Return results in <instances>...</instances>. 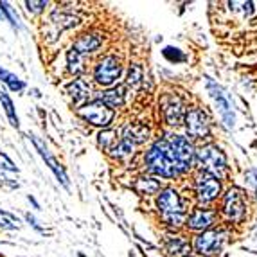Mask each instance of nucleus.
I'll use <instances>...</instances> for the list:
<instances>
[{"label":"nucleus","instance_id":"obj_1","mask_svg":"<svg viewBox=\"0 0 257 257\" xmlns=\"http://www.w3.org/2000/svg\"><path fill=\"white\" fill-rule=\"evenodd\" d=\"M144 164H146L148 171L160 176V178L173 180L176 176H180L178 171H176L175 164H173L171 150H169L167 137L157 139V141L151 144V148L146 151V155H144Z\"/></svg>","mask_w":257,"mask_h":257},{"label":"nucleus","instance_id":"obj_2","mask_svg":"<svg viewBox=\"0 0 257 257\" xmlns=\"http://www.w3.org/2000/svg\"><path fill=\"white\" fill-rule=\"evenodd\" d=\"M157 209H159L164 223L171 228H180L182 225H185L184 200L175 187H166L160 191L157 196Z\"/></svg>","mask_w":257,"mask_h":257},{"label":"nucleus","instance_id":"obj_3","mask_svg":"<svg viewBox=\"0 0 257 257\" xmlns=\"http://www.w3.org/2000/svg\"><path fill=\"white\" fill-rule=\"evenodd\" d=\"M194 160L203 173H209L219 180L227 173V155L216 144H203L202 148H198L194 153Z\"/></svg>","mask_w":257,"mask_h":257},{"label":"nucleus","instance_id":"obj_4","mask_svg":"<svg viewBox=\"0 0 257 257\" xmlns=\"http://www.w3.org/2000/svg\"><path fill=\"white\" fill-rule=\"evenodd\" d=\"M221 212L223 219L228 223H243L248 216V202L246 194L239 187H230L225 191L221 198Z\"/></svg>","mask_w":257,"mask_h":257},{"label":"nucleus","instance_id":"obj_5","mask_svg":"<svg viewBox=\"0 0 257 257\" xmlns=\"http://www.w3.org/2000/svg\"><path fill=\"white\" fill-rule=\"evenodd\" d=\"M167 142H169V150H171V159H173V164H175L176 171L178 175H184L187 173L191 167H193V162H194V150L193 142L189 141L187 137L184 135H167Z\"/></svg>","mask_w":257,"mask_h":257},{"label":"nucleus","instance_id":"obj_6","mask_svg":"<svg viewBox=\"0 0 257 257\" xmlns=\"http://www.w3.org/2000/svg\"><path fill=\"white\" fill-rule=\"evenodd\" d=\"M122 74V60L117 54H106L94 67V81L101 86H113Z\"/></svg>","mask_w":257,"mask_h":257},{"label":"nucleus","instance_id":"obj_7","mask_svg":"<svg viewBox=\"0 0 257 257\" xmlns=\"http://www.w3.org/2000/svg\"><path fill=\"white\" fill-rule=\"evenodd\" d=\"M221 194V180L209 173L200 171L194 176V196L200 205H209Z\"/></svg>","mask_w":257,"mask_h":257},{"label":"nucleus","instance_id":"obj_8","mask_svg":"<svg viewBox=\"0 0 257 257\" xmlns=\"http://www.w3.org/2000/svg\"><path fill=\"white\" fill-rule=\"evenodd\" d=\"M227 232L223 228H209V230L200 232L193 241V246L198 253L202 255H216L223 248V244L227 241Z\"/></svg>","mask_w":257,"mask_h":257},{"label":"nucleus","instance_id":"obj_9","mask_svg":"<svg viewBox=\"0 0 257 257\" xmlns=\"http://www.w3.org/2000/svg\"><path fill=\"white\" fill-rule=\"evenodd\" d=\"M207 90H209L210 97L214 101L216 110L219 111V117H221L225 128L232 130L234 128V122H236V115H234V110H232V101L228 97V94L223 90L218 83L212 81L210 77H207Z\"/></svg>","mask_w":257,"mask_h":257},{"label":"nucleus","instance_id":"obj_10","mask_svg":"<svg viewBox=\"0 0 257 257\" xmlns=\"http://www.w3.org/2000/svg\"><path fill=\"white\" fill-rule=\"evenodd\" d=\"M184 122H185V132H187V135L193 141H203V139H207L210 135L209 117H207V113L202 108L194 106L191 110H187Z\"/></svg>","mask_w":257,"mask_h":257},{"label":"nucleus","instance_id":"obj_11","mask_svg":"<svg viewBox=\"0 0 257 257\" xmlns=\"http://www.w3.org/2000/svg\"><path fill=\"white\" fill-rule=\"evenodd\" d=\"M79 115H81L86 122H90L92 126L108 128V126L113 122V119H115V110H111L106 104L99 103L97 99H94V101H90L88 104L79 108Z\"/></svg>","mask_w":257,"mask_h":257},{"label":"nucleus","instance_id":"obj_12","mask_svg":"<svg viewBox=\"0 0 257 257\" xmlns=\"http://www.w3.org/2000/svg\"><path fill=\"white\" fill-rule=\"evenodd\" d=\"M160 108H162V115L167 126H180L185 119V104L180 95L176 94H166L160 99Z\"/></svg>","mask_w":257,"mask_h":257},{"label":"nucleus","instance_id":"obj_13","mask_svg":"<svg viewBox=\"0 0 257 257\" xmlns=\"http://www.w3.org/2000/svg\"><path fill=\"white\" fill-rule=\"evenodd\" d=\"M218 219V212L214 209H207V207H196L191 210V214L185 216V227L189 230L203 232L212 228V225Z\"/></svg>","mask_w":257,"mask_h":257},{"label":"nucleus","instance_id":"obj_14","mask_svg":"<svg viewBox=\"0 0 257 257\" xmlns=\"http://www.w3.org/2000/svg\"><path fill=\"white\" fill-rule=\"evenodd\" d=\"M31 141H33V144H35L36 151L40 153V157H42L43 160H45V164L49 166V169H51L52 173H54V176L58 178V182H60L61 185H63L65 189H69L70 187V182H69V176H67V173H65L63 166H61L58 160L54 159L51 155V151H49L47 144L42 141L40 137H36V135H29Z\"/></svg>","mask_w":257,"mask_h":257},{"label":"nucleus","instance_id":"obj_15","mask_svg":"<svg viewBox=\"0 0 257 257\" xmlns=\"http://www.w3.org/2000/svg\"><path fill=\"white\" fill-rule=\"evenodd\" d=\"M101 45H103V36H101V33L90 31V33H83V35L77 36V38L74 40L72 47L70 49H74L77 54L88 56V54H92V52L97 51Z\"/></svg>","mask_w":257,"mask_h":257},{"label":"nucleus","instance_id":"obj_16","mask_svg":"<svg viewBox=\"0 0 257 257\" xmlns=\"http://www.w3.org/2000/svg\"><path fill=\"white\" fill-rule=\"evenodd\" d=\"M95 99H97L99 103L106 104L108 108H120L124 106L126 103V85H119V86H111V88H108V90L104 92H99L97 95H95Z\"/></svg>","mask_w":257,"mask_h":257},{"label":"nucleus","instance_id":"obj_17","mask_svg":"<svg viewBox=\"0 0 257 257\" xmlns=\"http://www.w3.org/2000/svg\"><path fill=\"white\" fill-rule=\"evenodd\" d=\"M67 90H69L70 97L74 99V103H76L79 108L88 104V99H90V94H92V86L88 81H85V79H81V77H77V79H74V81L67 86Z\"/></svg>","mask_w":257,"mask_h":257},{"label":"nucleus","instance_id":"obj_18","mask_svg":"<svg viewBox=\"0 0 257 257\" xmlns=\"http://www.w3.org/2000/svg\"><path fill=\"white\" fill-rule=\"evenodd\" d=\"M120 137L130 141L135 146H139V144H144L150 139V128L146 124H142V122H130V124L124 126Z\"/></svg>","mask_w":257,"mask_h":257},{"label":"nucleus","instance_id":"obj_19","mask_svg":"<svg viewBox=\"0 0 257 257\" xmlns=\"http://www.w3.org/2000/svg\"><path fill=\"white\" fill-rule=\"evenodd\" d=\"M133 187L142 196H153V194H159L162 191L160 180H157L153 176H139L135 184H133Z\"/></svg>","mask_w":257,"mask_h":257},{"label":"nucleus","instance_id":"obj_20","mask_svg":"<svg viewBox=\"0 0 257 257\" xmlns=\"http://www.w3.org/2000/svg\"><path fill=\"white\" fill-rule=\"evenodd\" d=\"M49 22H51L52 26L58 27L60 31H63V29H69V27L77 26L79 18L72 13H65V11H61V9H54L51 18H49Z\"/></svg>","mask_w":257,"mask_h":257},{"label":"nucleus","instance_id":"obj_21","mask_svg":"<svg viewBox=\"0 0 257 257\" xmlns=\"http://www.w3.org/2000/svg\"><path fill=\"white\" fill-rule=\"evenodd\" d=\"M166 250L169 255H187V252L191 250V244L189 241H185L182 236H173V237H167V243H166Z\"/></svg>","mask_w":257,"mask_h":257},{"label":"nucleus","instance_id":"obj_22","mask_svg":"<svg viewBox=\"0 0 257 257\" xmlns=\"http://www.w3.org/2000/svg\"><path fill=\"white\" fill-rule=\"evenodd\" d=\"M97 141H99V146L103 148L104 151H108V153H110V151L117 146V142L120 141V135H119V132H117V130L106 128V130H103V132L99 133Z\"/></svg>","mask_w":257,"mask_h":257},{"label":"nucleus","instance_id":"obj_23","mask_svg":"<svg viewBox=\"0 0 257 257\" xmlns=\"http://www.w3.org/2000/svg\"><path fill=\"white\" fill-rule=\"evenodd\" d=\"M135 148H137L135 144H132L130 141H126V139L120 137V141L117 142V146L110 151V155L113 157V159H117V160L132 159L133 155H135Z\"/></svg>","mask_w":257,"mask_h":257},{"label":"nucleus","instance_id":"obj_24","mask_svg":"<svg viewBox=\"0 0 257 257\" xmlns=\"http://www.w3.org/2000/svg\"><path fill=\"white\" fill-rule=\"evenodd\" d=\"M0 104H2V108H4L6 115H8L11 126H13V128H18V126H20V120H18L15 104H13V101H11V97H9V94H6L4 90H0Z\"/></svg>","mask_w":257,"mask_h":257},{"label":"nucleus","instance_id":"obj_25","mask_svg":"<svg viewBox=\"0 0 257 257\" xmlns=\"http://www.w3.org/2000/svg\"><path fill=\"white\" fill-rule=\"evenodd\" d=\"M0 81L6 83V85H8V88L11 92H22L24 88H26V83L22 81L20 77L15 76V74L9 72V70L2 69V67H0Z\"/></svg>","mask_w":257,"mask_h":257},{"label":"nucleus","instance_id":"obj_26","mask_svg":"<svg viewBox=\"0 0 257 257\" xmlns=\"http://www.w3.org/2000/svg\"><path fill=\"white\" fill-rule=\"evenodd\" d=\"M67 65H69L70 74L79 76L85 70V56L77 54L74 49H69V52H67Z\"/></svg>","mask_w":257,"mask_h":257},{"label":"nucleus","instance_id":"obj_27","mask_svg":"<svg viewBox=\"0 0 257 257\" xmlns=\"http://www.w3.org/2000/svg\"><path fill=\"white\" fill-rule=\"evenodd\" d=\"M144 83V70H142L141 65L133 63L130 67V72H128V79H126V86H132L133 90H139Z\"/></svg>","mask_w":257,"mask_h":257},{"label":"nucleus","instance_id":"obj_28","mask_svg":"<svg viewBox=\"0 0 257 257\" xmlns=\"http://www.w3.org/2000/svg\"><path fill=\"white\" fill-rule=\"evenodd\" d=\"M0 13H2V17H4L9 24H11V27H13L15 31H20V27H22L20 18H18L17 11H15V9L11 8L8 2H0Z\"/></svg>","mask_w":257,"mask_h":257},{"label":"nucleus","instance_id":"obj_29","mask_svg":"<svg viewBox=\"0 0 257 257\" xmlns=\"http://www.w3.org/2000/svg\"><path fill=\"white\" fill-rule=\"evenodd\" d=\"M0 228L2 230H18L20 228V219L8 210L0 209Z\"/></svg>","mask_w":257,"mask_h":257},{"label":"nucleus","instance_id":"obj_30","mask_svg":"<svg viewBox=\"0 0 257 257\" xmlns=\"http://www.w3.org/2000/svg\"><path fill=\"white\" fill-rule=\"evenodd\" d=\"M162 56L166 58L169 63H182V61L187 60V56L180 51L178 47H171V45H167V47L162 49Z\"/></svg>","mask_w":257,"mask_h":257},{"label":"nucleus","instance_id":"obj_31","mask_svg":"<svg viewBox=\"0 0 257 257\" xmlns=\"http://www.w3.org/2000/svg\"><path fill=\"white\" fill-rule=\"evenodd\" d=\"M26 8L29 13H40V11H43V9L47 8V0H38V2H35V0H27Z\"/></svg>","mask_w":257,"mask_h":257},{"label":"nucleus","instance_id":"obj_32","mask_svg":"<svg viewBox=\"0 0 257 257\" xmlns=\"http://www.w3.org/2000/svg\"><path fill=\"white\" fill-rule=\"evenodd\" d=\"M18 182L17 180H11L9 176H6L4 173H0V187L8 189V191H13V189H18Z\"/></svg>","mask_w":257,"mask_h":257},{"label":"nucleus","instance_id":"obj_33","mask_svg":"<svg viewBox=\"0 0 257 257\" xmlns=\"http://www.w3.org/2000/svg\"><path fill=\"white\" fill-rule=\"evenodd\" d=\"M26 219H27V223H29L31 227L35 228V230H38V232H45V227H43V225H40V221L38 219L35 218V214H26Z\"/></svg>","mask_w":257,"mask_h":257},{"label":"nucleus","instance_id":"obj_34","mask_svg":"<svg viewBox=\"0 0 257 257\" xmlns=\"http://www.w3.org/2000/svg\"><path fill=\"white\" fill-rule=\"evenodd\" d=\"M244 178H246L248 185H252V187L255 189V193H257V169H250V171L244 175Z\"/></svg>","mask_w":257,"mask_h":257},{"label":"nucleus","instance_id":"obj_35","mask_svg":"<svg viewBox=\"0 0 257 257\" xmlns=\"http://www.w3.org/2000/svg\"><path fill=\"white\" fill-rule=\"evenodd\" d=\"M27 200H29V203H33V207H35L36 210H40V203L36 202V200H35V198H33V196H31V194H29V196H27Z\"/></svg>","mask_w":257,"mask_h":257},{"label":"nucleus","instance_id":"obj_36","mask_svg":"<svg viewBox=\"0 0 257 257\" xmlns=\"http://www.w3.org/2000/svg\"><path fill=\"white\" fill-rule=\"evenodd\" d=\"M0 20H2V13H0Z\"/></svg>","mask_w":257,"mask_h":257},{"label":"nucleus","instance_id":"obj_37","mask_svg":"<svg viewBox=\"0 0 257 257\" xmlns=\"http://www.w3.org/2000/svg\"><path fill=\"white\" fill-rule=\"evenodd\" d=\"M184 257H193V255H184Z\"/></svg>","mask_w":257,"mask_h":257}]
</instances>
